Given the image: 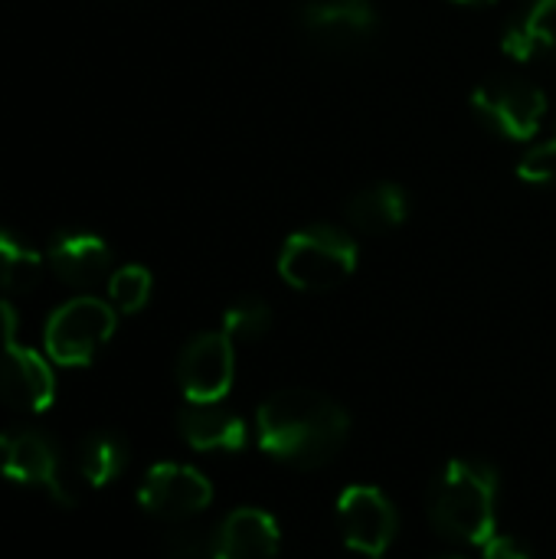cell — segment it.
I'll list each match as a JSON object with an SVG mask.
<instances>
[{"label":"cell","instance_id":"cell-25","mask_svg":"<svg viewBox=\"0 0 556 559\" xmlns=\"http://www.w3.org/2000/svg\"><path fill=\"white\" fill-rule=\"evenodd\" d=\"M534 7H547V10H556V0H531Z\"/></svg>","mask_w":556,"mask_h":559},{"label":"cell","instance_id":"cell-3","mask_svg":"<svg viewBox=\"0 0 556 559\" xmlns=\"http://www.w3.org/2000/svg\"><path fill=\"white\" fill-rule=\"evenodd\" d=\"M357 269V242L331 223H315L292 233L279 252V275L298 292H331Z\"/></svg>","mask_w":556,"mask_h":559},{"label":"cell","instance_id":"cell-12","mask_svg":"<svg viewBox=\"0 0 556 559\" xmlns=\"http://www.w3.org/2000/svg\"><path fill=\"white\" fill-rule=\"evenodd\" d=\"M46 262L62 285L92 288L111 272V249L95 233H59L46 249Z\"/></svg>","mask_w":556,"mask_h":559},{"label":"cell","instance_id":"cell-24","mask_svg":"<svg viewBox=\"0 0 556 559\" xmlns=\"http://www.w3.org/2000/svg\"><path fill=\"white\" fill-rule=\"evenodd\" d=\"M452 3H462V7H492L495 0H452Z\"/></svg>","mask_w":556,"mask_h":559},{"label":"cell","instance_id":"cell-9","mask_svg":"<svg viewBox=\"0 0 556 559\" xmlns=\"http://www.w3.org/2000/svg\"><path fill=\"white\" fill-rule=\"evenodd\" d=\"M0 472L13 485L39 488L59 504H72V491L62 478L59 452L36 429H7L0 436Z\"/></svg>","mask_w":556,"mask_h":559},{"label":"cell","instance_id":"cell-1","mask_svg":"<svg viewBox=\"0 0 556 559\" xmlns=\"http://www.w3.org/2000/svg\"><path fill=\"white\" fill-rule=\"evenodd\" d=\"M351 416L318 390H279L256 413V439L265 455L292 468H321L347 442Z\"/></svg>","mask_w":556,"mask_h":559},{"label":"cell","instance_id":"cell-4","mask_svg":"<svg viewBox=\"0 0 556 559\" xmlns=\"http://www.w3.org/2000/svg\"><path fill=\"white\" fill-rule=\"evenodd\" d=\"M16 308L0 298V403L23 413H46L56 400V377L43 354L20 344Z\"/></svg>","mask_w":556,"mask_h":559},{"label":"cell","instance_id":"cell-2","mask_svg":"<svg viewBox=\"0 0 556 559\" xmlns=\"http://www.w3.org/2000/svg\"><path fill=\"white\" fill-rule=\"evenodd\" d=\"M501 478L495 465L482 459H456L442 468L429 491V521L433 527L459 544L485 547L495 531Z\"/></svg>","mask_w":556,"mask_h":559},{"label":"cell","instance_id":"cell-23","mask_svg":"<svg viewBox=\"0 0 556 559\" xmlns=\"http://www.w3.org/2000/svg\"><path fill=\"white\" fill-rule=\"evenodd\" d=\"M482 559H534L514 537L495 534L485 547H482Z\"/></svg>","mask_w":556,"mask_h":559},{"label":"cell","instance_id":"cell-19","mask_svg":"<svg viewBox=\"0 0 556 559\" xmlns=\"http://www.w3.org/2000/svg\"><path fill=\"white\" fill-rule=\"evenodd\" d=\"M151 272L144 265H121L108 275V305L118 314H138L151 301Z\"/></svg>","mask_w":556,"mask_h":559},{"label":"cell","instance_id":"cell-8","mask_svg":"<svg viewBox=\"0 0 556 559\" xmlns=\"http://www.w3.org/2000/svg\"><path fill=\"white\" fill-rule=\"evenodd\" d=\"M236 377V344L223 331L187 341L177 357V386L187 403H223Z\"/></svg>","mask_w":556,"mask_h":559},{"label":"cell","instance_id":"cell-5","mask_svg":"<svg viewBox=\"0 0 556 559\" xmlns=\"http://www.w3.org/2000/svg\"><path fill=\"white\" fill-rule=\"evenodd\" d=\"M115 324H118V311L108 301L79 295L49 314L43 331L46 357L59 367H85L111 341Z\"/></svg>","mask_w":556,"mask_h":559},{"label":"cell","instance_id":"cell-22","mask_svg":"<svg viewBox=\"0 0 556 559\" xmlns=\"http://www.w3.org/2000/svg\"><path fill=\"white\" fill-rule=\"evenodd\" d=\"M213 537L200 527H180L164 537V554L170 559H213Z\"/></svg>","mask_w":556,"mask_h":559},{"label":"cell","instance_id":"cell-26","mask_svg":"<svg viewBox=\"0 0 556 559\" xmlns=\"http://www.w3.org/2000/svg\"><path fill=\"white\" fill-rule=\"evenodd\" d=\"M449 559H462V557H449Z\"/></svg>","mask_w":556,"mask_h":559},{"label":"cell","instance_id":"cell-11","mask_svg":"<svg viewBox=\"0 0 556 559\" xmlns=\"http://www.w3.org/2000/svg\"><path fill=\"white\" fill-rule=\"evenodd\" d=\"M377 23L370 0H308L301 10L308 39L324 49H354L377 33Z\"/></svg>","mask_w":556,"mask_h":559},{"label":"cell","instance_id":"cell-14","mask_svg":"<svg viewBox=\"0 0 556 559\" xmlns=\"http://www.w3.org/2000/svg\"><path fill=\"white\" fill-rule=\"evenodd\" d=\"M177 429L193 452H239L249 442L242 416L223 409L220 403H187L177 416Z\"/></svg>","mask_w":556,"mask_h":559},{"label":"cell","instance_id":"cell-13","mask_svg":"<svg viewBox=\"0 0 556 559\" xmlns=\"http://www.w3.org/2000/svg\"><path fill=\"white\" fill-rule=\"evenodd\" d=\"M282 550V534L272 514L259 508L233 511L213 537V559H275Z\"/></svg>","mask_w":556,"mask_h":559},{"label":"cell","instance_id":"cell-18","mask_svg":"<svg viewBox=\"0 0 556 559\" xmlns=\"http://www.w3.org/2000/svg\"><path fill=\"white\" fill-rule=\"evenodd\" d=\"M43 275V255L26 242L0 233V295H23Z\"/></svg>","mask_w":556,"mask_h":559},{"label":"cell","instance_id":"cell-6","mask_svg":"<svg viewBox=\"0 0 556 559\" xmlns=\"http://www.w3.org/2000/svg\"><path fill=\"white\" fill-rule=\"evenodd\" d=\"M472 108L508 141H531L547 118V95L528 79H488L475 88Z\"/></svg>","mask_w":556,"mask_h":559},{"label":"cell","instance_id":"cell-10","mask_svg":"<svg viewBox=\"0 0 556 559\" xmlns=\"http://www.w3.org/2000/svg\"><path fill=\"white\" fill-rule=\"evenodd\" d=\"M213 501V485L203 472L177 462H161L147 468L138 488V504L161 521H187L206 511Z\"/></svg>","mask_w":556,"mask_h":559},{"label":"cell","instance_id":"cell-20","mask_svg":"<svg viewBox=\"0 0 556 559\" xmlns=\"http://www.w3.org/2000/svg\"><path fill=\"white\" fill-rule=\"evenodd\" d=\"M272 328V308L259 298H239L223 314V334L236 344L259 341Z\"/></svg>","mask_w":556,"mask_h":559},{"label":"cell","instance_id":"cell-17","mask_svg":"<svg viewBox=\"0 0 556 559\" xmlns=\"http://www.w3.org/2000/svg\"><path fill=\"white\" fill-rule=\"evenodd\" d=\"M128 465V445L121 436L115 432H92L79 442V452H75V468L79 475L85 478V485L92 488H105L111 485Z\"/></svg>","mask_w":556,"mask_h":559},{"label":"cell","instance_id":"cell-15","mask_svg":"<svg viewBox=\"0 0 556 559\" xmlns=\"http://www.w3.org/2000/svg\"><path fill=\"white\" fill-rule=\"evenodd\" d=\"M406 216H410V197L400 183H390V180L370 183L347 200L351 226L367 233V236L390 233V229L403 226Z\"/></svg>","mask_w":556,"mask_h":559},{"label":"cell","instance_id":"cell-16","mask_svg":"<svg viewBox=\"0 0 556 559\" xmlns=\"http://www.w3.org/2000/svg\"><path fill=\"white\" fill-rule=\"evenodd\" d=\"M501 49H505L514 62H534V59L554 52L556 10L528 3V10H521V13L508 23V29L501 33Z\"/></svg>","mask_w":556,"mask_h":559},{"label":"cell","instance_id":"cell-7","mask_svg":"<svg viewBox=\"0 0 556 559\" xmlns=\"http://www.w3.org/2000/svg\"><path fill=\"white\" fill-rule=\"evenodd\" d=\"M338 524L344 544L364 559H387L400 534V514L393 501L370 485H354L338 498Z\"/></svg>","mask_w":556,"mask_h":559},{"label":"cell","instance_id":"cell-21","mask_svg":"<svg viewBox=\"0 0 556 559\" xmlns=\"http://www.w3.org/2000/svg\"><path fill=\"white\" fill-rule=\"evenodd\" d=\"M518 177L531 187L556 183V138L554 141H541L531 151H524V157L518 160Z\"/></svg>","mask_w":556,"mask_h":559}]
</instances>
